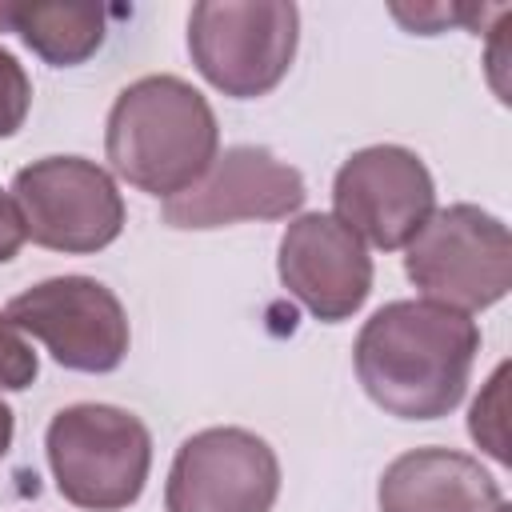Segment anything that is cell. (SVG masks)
Wrapping results in <instances>:
<instances>
[{
  "label": "cell",
  "mask_w": 512,
  "mask_h": 512,
  "mask_svg": "<svg viewBox=\"0 0 512 512\" xmlns=\"http://www.w3.org/2000/svg\"><path fill=\"white\" fill-rule=\"evenodd\" d=\"M4 316L68 372L104 376L128 356V312L120 296L92 276H52L16 292Z\"/></svg>",
  "instance_id": "52a82bcc"
},
{
  "label": "cell",
  "mask_w": 512,
  "mask_h": 512,
  "mask_svg": "<svg viewBox=\"0 0 512 512\" xmlns=\"http://www.w3.org/2000/svg\"><path fill=\"white\" fill-rule=\"evenodd\" d=\"M280 496L276 448L248 428L192 432L168 468L164 512H272Z\"/></svg>",
  "instance_id": "9c48e42d"
},
{
  "label": "cell",
  "mask_w": 512,
  "mask_h": 512,
  "mask_svg": "<svg viewBox=\"0 0 512 512\" xmlns=\"http://www.w3.org/2000/svg\"><path fill=\"white\" fill-rule=\"evenodd\" d=\"M220 152V124L200 88L180 76H140L108 108L104 156L132 188L172 200L188 192Z\"/></svg>",
  "instance_id": "7a4b0ae2"
},
{
  "label": "cell",
  "mask_w": 512,
  "mask_h": 512,
  "mask_svg": "<svg viewBox=\"0 0 512 512\" xmlns=\"http://www.w3.org/2000/svg\"><path fill=\"white\" fill-rule=\"evenodd\" d=\"M0 32H16L52 68H76L100 52L108 36V8L0 0Z\"/></svg>",
  "instance_id": "4fadbf2b"
},
{
  "label": "cell",
  "mask_w": 512,
  "mask_h": 512,
  "mask_svg": "<svg viewBox=\"0 0 512 512\" xmlns=\"http://www.w3.org/2000/svg\"><path fill=\"white\" fill-rule=\"evenodd\" d=\"M500 512H508V504H504V508H500Z\"/></svg>",
  "instance_id": "d6986e66"
},
{
  "label": "cell",
  "mask_w": 512,
  "mask_h": 512,
  "mask_svg": "<svg viewBox=\"0 0 512 512\" xmlns=\"http://www.w3.org/2000/svg\"><path fill=\"white\" fill-rule=\"evenodd\" d=\"M276 272L288 296L324 324L352 320L372 296L376 276L368 244L332 212H300L288 220L276 248Z\"/></svg>",
  "instance_id": "8fae6325"
},
{
  "label": "cell",
  "mask_w": 512,
  "mask_h": 512,
  "mask_svg": "<svg viewBox=\"0 0 512 512\" xmlns=\"http://www.w3.org/2000/svg\"><path fill=\"white\" fill-rule=\"evenodd\" d=\"M376 504L380 512H500L504 492L468 452L412 448L384 468Z\"/></svg>",
  "instance_id": "7c38bea8"
},
{
  "label": "cell",
  "mask_w": 512,
  "mask_h": 512,
  "mask_svg": "<svg viewBox=\"0 0 512 512\" xmlns=\"http://www.w3.org/2000/svg\"><path fill=\"white\" fill-rule=\"evenodd\" d=\"M480 324L432 300L376 308L352 344V368L376 408L396 420H440L468 388Z\"/></svg>",
  "instance_id": "6da1fadb"
},
{
  "label": "cell",
  "mask_w": 512,
  "mask_h": 512,
  "mask_svg": "<svg viewBox=\"0 0 512 512\" xmlns=\"http://www.w3.org/2000/svg\"><path fill=\"white\" fill-rule=\"evenodd\" d=\"M40 376V356L24 340V332L0 312V392H24Z\"/></svg>",
  "instance_id": "9a60e30c"
},
{
  "label": "cell",
  "mask_w": 512,
  "mask_h": 512,
  "mask_svg": "<svg viewBox=\"0 0 512 512\" xmlns=\"http://www.w3.org/2000/svg\"><path fill=\"white\" fill-rule=\"evenodd\" d=\"M24 220H20V208L12 200V192L0 188V264H8L20 248H24Z\"/></svg>",
  "instance_id": "e0dca14e"
},
{
  "label": "cell",
  "mask_w": 512,
  "mask_h": 512,
  "mask_svg": "<svg viewBox=\"0 0 512 512\" xmlns=\"http://www.w3.org/2000/svg\"><path fill=\"white\" fill-rule=\"evenodd\" d=\"M56 492L84 512H124L152 472L148 424L116 404H68L44 432Z\"/></svg>",
  "instance_id": "3957f363"
},
{
  "label": "cell",
  "mask_w": 512,
  "mask_h": 512,
  "mask_svg": "<svg viewBox=\"0 0 512 512\" xmlns=\"http://www.w3.org/2000/svg\"><path fill=\"white\" fill-rule=\"evenodd\" d=\"M12 436H16V416H12V408L0 400V460H4L8 448H12Z\"/></svg>",
  "instance_id": "ac0fdd59"
},
{
  "label": "cell",
  "mask_w": 512,
  "mask_h": 512,
  "mask_svg": "<svg viewBox=\"0 0 512 512\" xmlns=\"http://www.w3.org/2000/svg\"><path fill=\"white\" fill-rule=\"evenodd\" d=\"M404 276L432 304L464 316L500 304L512 288L508 224L480 204H448L404 248Z\"/></svg>",
  "instance_id": "5b68a950"
},
{
  "label": "cell",
  "mask_w": 512,
  "mask_h": 512,
  "mask_svg": "<svg viewBox=\"0 0 512 512\" xmlns=\"http://www.w3.org/2000/svg\"><path fill=\"white\" fill-rule=\"evenodd\" d=\"M24 236L64 256H92L120 240L124 196L108 168L88 156H44L12 176Z\"/></svg>",
  "instance_id": "8992f818"
},
{
  "label": "cell",
  "mask_w": 512,
  "mask_h": 512,
  "mask_svg": "<svg viewBox=\"0 0 512 512\" xmlns=\"http://www.w3.org/2000/svg\"><path fill=\"white\" fill-rule=\"evenodd\" d=\"M300 8L292 0H200L188 12L196 72L232 100L268 96L292 68Z\"/></svg>",
  "instance_id": "277c9868"
},
{
  "label": "cell",
  "mask_w": 512,
  "mask_h": 512,
  "mask_svg": "<svg viewBox=\"0 0 512 512\" xmlns=\"http://www.w3.org/2000/svg\"><path fill=\"white\" fill-rule=\"evenodd\" d=\"M432 212V172L404 144H368L336 168L332 216L380 252L408 248V240L428 224Z\"/></svg>",
  "instance_id": "ba28073f"
},
{
  "label": "cell",
  "mask_w": 512,
  "mask_h": 512,
  "mask_svg": "<svg viewBox=\"0 0 512 512\" xmlns=\"http://www.w3.org/2000/svg\"><path fill=\"white\" fill-rule=\"evenodd\" d=\"M28 108H32V80L24 64L0 44V140L24 128Z\"/></svg>",
  "instance_id": "2e32d148"
},
{
  "label": "cell",
  "mask_w": 512,
  "mask_h": 512,
  "mask_svg": "<svg viewBox=\"0 0 512 512\" xmlns=\"http://www.w3.org/2000/svg\"><path fill=\"white\" fill-rule=\"evenodd\" d=\"M504 376H508V364H500L488 380V388L476 396L472 412H468V432L472 440L496 460V464H508V440H504Z\"/></svg>",
  "instance_id": "5bb4252c"
},
{
  "label": "cell",
  "mask_w": 512,
  "mask_h": 512,
  "mask_svg": "<svg viewBox=\"0 0 512 512\" xmlns=\"http://www.w3.org/2000/svg\"><path fill=\"white\" fill-rule=\"evenodd\" d=\"M308 200L296 164L264 144H232L216 152L212 168L180 196L164 200V224L184 232L224 228L240 220H292Z\"/></svg>",
  "instance_id": "30bf717a"
}]
</instances>
